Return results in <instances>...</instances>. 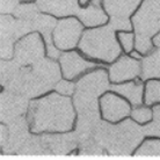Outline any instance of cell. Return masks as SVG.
<instances>
[{"mask_svg":"<svg viewBox=\"0 0 160 160\" xmlns=\"http://www.w3.org/2000/svg\"><path fill=\"white\" fill-rule=\"evenodd\" d=\"M68 95L52 93L30 101L27 121L32 133L68 132L73 127L74 108Z\"/></svg>","mask_w":160,"mask_h":160,"instance_id":"1","label":"cell"},{"mask_svg":"<svg viewBox=\"0 0 160 160\" xmlns=\"http://www.w3.org/2000/svg\"><path fill=\"white\" fill-rule=\"evenodd\" d=\"M144 136L143 127H138L131 120H125L118 124L101 121L95 133V139L107 152L129 154L136 150Z\"/></svg>","mask_w":160,"mask_h":160,"instance_id":"2","label":"cell"},{"mask_svg":"<svg viewBox=\"0 0 160 160\" xmlns=\"http://www.w3.org/2000/svg\"><path fill=\"white\" fill-rule=\"evenodd\" d=\"M108 77L109 73L106 68H99L88 72L77 81L72 101L78 115L100 114L98 98L110 89Z\"/></svg>","mask_w":160,"mask_h":160,"instance_id":"3","label":"cell"},{"mask_svg":"<svg viewBox=\"0 0 160 160\" xmlns=\"http://www.w3.org/2000/svg\"><path fill=\"white\" fill-rule=\"evenodd\" d=\"M79 49L89 58L112 63L121 55V45L117 41L116 30L110 24L94 27L82 32Z\"/></svg>","mask_w":160,"mask_h":160,"instance_id":"4","label":"cell"},{"mask_svg":"<svg viewBox=\"0 0 160 160\" xmlns=\"http://www.w3.org/2000/svg\"><path fill=\"white\" fill-rule=\"evenodd\" d=\"M78 146V139L72 133H48L29 137L20 150L24 154H65Z\"/></svg>","mask_w":160,"mask_h":160,"instance_id":"5","label":"cell"},{"mask_svg":"<svg viewBox=\"0 0 160 160\" xmlns=\"http://www.w3.org/2000/svg\"><path fill=\"white\" fill-rule=\"evenodd\" d=\"M32 32L30 21L21 20L11 14H1V59H12L16 41Z\"/></svg>","mask_w":160,"mask_h":160,"instance_id":"6","label":"cell"},{"mask_svg":"<svg viewBox=\"0 0 160 160\" xmlns=\"http://www.w3.org/2000/svg\"><path fill=\"white\" fill-rule=\"evenodd\" d=\"M135 35L152 38L160 32V0H144L132 15Z\"/></svg>","mask_w":160,"mask_h":160,"instance_id":"7","label":"cell"},{"mask_svg":"<svg viewBox=\"0 0 160 160\" xmlns=\"http://www.w3.org/2000/svg\"><path fill=\"white\" fill-rule=\"evenodd\" d=\"M45 52V42L40 34L29 32L15 43L13 59L21 66H29L43 59Z\"/></svg>","mask_w":160,"mask_h":160,"instance_id":"8","label":"cell"},{"mask_svg":"<svg viewBox=\"0 0 160 160\" xmlns=\"http://www.w3.org/2000/svg\"><path fill=\"white\" fill-rule=\"evenodd\" d=\"M29 123L27 117L20 116L12 122L1 124V150L2 152H20L29 139Z\"/></svg>","mask_w":160,"mask_h":160,"instance_id":"9","label":"cell"},{"mask_svg":"<svg viewBox=\"0 0 160 160\" xmlns=\"http://www.w3.org/2000/svg\"><path fill=\"white\" fill-rule=\"evenodd\" d=\"M142 0H103V8L108 13L109 24L115 30L130 32L132 28L129 18L139 7Z\"/></svg>","mask_w":160,"mask_h":160,"instance_id":"10","label":"cell"},{"mask_svg":"<svg viewBox=\"0 0 160 160\" xmlns=\"http://www.w3.org/2000/svg\"><path fill=\"white\" fill-rule=\"evenodd\" d=\"M82 32V24L79 20L74 18L62 19L60 21H57L52 32L53 43L59 50H71L77 44H79Z\"/></svg>","mask_w":160,"mask_h":160,"instance_id":"11","label":"cell"},{"mask_svg":"<svg viewBox=\"0 0 160 160\" xmlns=\"http://www.w3.org/2000/svg\"><path fill=\"white\" fill-rule=\"evenodd\" d=\"M29 103L30 102L28 101V98L24 95L7 89L1 93V123H9L18 117L23 116V114H27Z\"/></svg>","mask_w":160,"mask_h":160,"instance_id":"12","label":"cell"},{"mask_svg":"<svg viewBox=\"0 0 160 160\" xmlns=\"http://www.w3.org/2000/svg\"><path fill=\"white\" fill-rule=\"evenodd\" d=\"M58 59H59L63 77L68 80L74 79L78 76H80L81 73H84L85 71L99 66L93 62L86 60L79 52L72 51V50L68 52H63Z\"/></svg>","mask_w":160,"mask_h":160,"instance_id":"13","label":"cell"},{"mask_svg":"<svg viewBox=\"0 0 160 160\" xmlns=\"http://www.w3.org/2000/svg\"><path fill=\"white\" fill-rule=\"evenodd\" d=\"M102 116L110 123L118 122L130 114V106L127 101L112 93H107L100 99Z\"/></svg>","mask_w":160,"mask_h":160,"instance_id":"14","label":"cell"},{"mask_svg":"<svg viewBox=\"0 0 160 160\" xmlns=\"http://www.w3.org/2000/svg\"><path fill=\"white\" fill-rule=\"evenodd\" d=\"M109 79L112 82H122L127 80H132L140 76L142 64L139 59L133 57L122 56L109 68Z\"/></svg>","mask_w":160,"mask_h":160,"instance_id":"15","label":"cell"},{"mask_svg":"<svg viewBox=\"0 0 160 160\" xmlns=\"http://www.w3.org/2000/svg\"><path fill=\"white\" fill-rule=\"evenodd\" d=\"M36 5L42 13L64 18L78 14L79 0H36Z\"/></svg>","mask_w":160,"mask_h":160,"instance_id":"16","label":"cell"},{"mask_svg":"<svg viewBox=\"0 0 160 160\" xmlns=\"http://www.w3.org/2000/svg\"><path fill=\"white\" fill-rule=\"evenodd\" d=\"M77 16L82 22V24L88 28L100 27L109 21V16L101 8L100 0H91L87 7H80Z\"/></svg>","mask_w":160,"mask_h":160,"instance_id":"17","label":"cell"},{"mask_svg":"<svg viewBox=\"0 0 160 160\" xmlns=\"http://www.w3.org/2000/svg\"><path fill=\"white\" fill-rule=\"evenodd\" d=\"M110 89L116 92L117 94L123 95L125 99H128L135 107L140 106L143 102V93H144V86L140 81L136 82H128L122 85H110Z\"/></svg>","mask_w":160,"mask_h":160,"instance_id":"18","label":"cell"},{"mask_svg":"<svg viewBox=\"0 0 160 160\" xmlns=\"http://www.w3.org/2000/svg\"><path fill=\"white\" fill-rule=\"evenodd\" d=\"M140 77L143 80L160 79V48L153 50L148 56L142 59V73Z\"/></svg>","mask_w":160,"mask_h":160,"instance_id":"19","label":"cell"},{"mask_svg":"<svg viewBox=\"0 0 160 160\" xmlns=\"http://www.w3.org/2000/svg\"><path fill=\"white\" fill-rule=\"evenodd\" d=\"M38 14H40V9H38L36 4H20L13 13V15L18 19L27 20L30 22Z\"/></svg>","mask_w":160,"mask_h":160,"instance_id":"20","label":"cell"},{"mask_svg":"<svg viewBox=\"0 0 160 160\" xmlns=\"http://www.w3.org/2000/svg\"><path fill=\"white\" fill-rule=\"evenodd\" d=\"M160 102V80H148L145 86V103L151 106Z\"/></svg>","mask_w":160,"mask_h":160,"instance_id":"21","label":"cell"},{"mask_svg":"<svg viewBox=\"0 0 160 160\" xmlns=\"http://www.w3.org/2000/svg\"><path fill=\"white\" fill-rule=\"evenodd\" d=\"M136 156H160V139H148L135 151Z\"/></svg>","mask_w":160,"mask_h":160,"instance_id":"22","label":"cell"},{"mask_svg":"<svg viewBox=\"0 0 160 160\" xmlns=\"http://www.w3.org/2000/svg\"><path fill=\"white\" fill-rule=\"evenodd\" d=\"M145 136L160 137V104L153 108V121L150 124L143 127Z\"/></svg>","mask_w":160,"mask_h":160,"instance_id":"23","label":"cell"},{"mask_svg":"<svg viewBox=\"0 0 160 160\" xmlns=\"http://www.w3.org/2000/svg\"><path fill=\"white\" fill-rule=\"evenodd\" d=\"M153 41L148 37L140 36V35H135V48L140 55L148 56V53L153 51Z\"/></svg>","mask_w":160,"mask_h":160,"instance_id":"24","label":"cell"},{"mask_svg":"<svg viewBox=\"0 0 160 160\" xmlns=\"http://www.w3.org/2000/svg\"><path fill=\"white\" fill-rule=\"evenodd\" d=\"M117 37L120 41L122 48L127 53L132 52V49L135 48V34L133 32H129L125 30L117 32Z\"/></svg>","mask_w":160,"mask_h":160,"instance_id":"25","label":"cell"},{"mask_svg":"<svg viewBox=\"0 0 160 160\" xmlns=\"http://www.w3.org/2000/svg\"><path fill=\"white\" fill-rule=\"evenodd\" d=\"M153 112L145 107H135L131 112L132 120L137 123H146L152 118Z\"/></svg>","mask_w":160,"mask_h":160,"instance_id":"26","label":"cell"},{"mask_svg":"<svg viewBox=\"0 0 160 160\" xmlns=\"http://www.w3.org/2000/svg\"><path fill=\"white\" fill-rule=\"evenodd\" d=\"M55 91L59 94H63V95H72L74 91H76V85H73L71 81L66 80H59L56 85H55Z\"/></svg>","mask_w":160,"mask_h":160,"instance_id":"27","label":"cell"},{"mask_svg":"<svg viewBox=\"0 0 160 160\" xmlns=\"http://www.w3.org/2000/svg\"><path fill=\"white\" fill-rule=\"evenodd\" d=\"M19 5L20 0H0V12L1 14H13Z\"/></svg>","mask_w":160,"mask_h":160,"instance_id":"28","label":"cell"},{"mask_svg":"<svg viewBox=\"0 0 160 160\" xmlns=\"http://www.w3.org/2000/svg\"><path fill=\"white\" fill-rule=\"evenodd\" d=\"M153 44H154V47H157V48H160V32L157 34L156 36L153 37Z\"/></svg>","mask_w":160,"mask_h":160,"instance_id":"29","label":"cell"},{"mask_svg":"<svg viewBox=\"0 0 160 160\" xmlns=\"http://www.w3.org/2000/svg\"><path fill=\"white\" fill-rule=\"evenodd\" d=\"M88 1H91V0H80V5H87Z\"/></svg>","mask_w":160,"mask_h":160,"instance_id":"30","label":"cell"},{"mask_svg":"<svg viewBox=\"0 0 160 160\" xmlns=\"http://www.w3.org/2000/svg\"><path fill=\"white\" fill-rule=\"evenodd\" d=\"M23 1H32V0H23Z\"/></svg>","mask_w":160,"mask_h":160,"instance_id":"31","label":"cell"}]
</instances>
